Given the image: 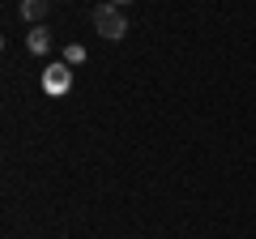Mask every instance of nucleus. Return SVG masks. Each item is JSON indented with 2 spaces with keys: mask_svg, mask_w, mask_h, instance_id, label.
<instances>
[{
  "mask_svg": "<svg viewBox=\"0 0 256 239\" xmlns=\"http://www.w3.org/2000/svg\"><path fill=\"white\" fill-rule=\"evenodd\" d=\"M94 30H98L107 43H120L128 34V18L120 4H94Z\"/></svg>",
  "mask_w": 256,
  "mask_h": 239,
  "instance_id": "1",
  "label": "nucleus"
},
{
  "mask_svg": "<svg viewBox=\"0 0 256 239\" xmlns=\"http://www.w3.org/2000/svg\"><path fill=\"white\" fill-rule=\"evenodd\" d=\"M43 86H47V90H52V94H64V90H68V86H73V77H68V68H64V64H56V68H47Z\"/></svg>",
  "mask_w": 256,
  "mask_h": 239,
  "instance_id": "2",
  "label": "nucleus"
},
{
  "mask_svg": "<svg viewBox=\"0 0 256 239\" xmlns=\"http://www.w3.org/2000/svg\"><path fill=\"white\" fill-rule=\"evenodd\" d=\"M30 52H38V56L52 52V30H47V26H34V34H30Z\"/></svg>",
  "mask_w": 256,
  "mask_h": 239,
  "instance_id": "3",
  "label": "nucleus"
},
{
  "mask_svg": "<svg viewBox=\"0 0 256 239\" xmlns=\"http://www.w3.org/2000/svg\"><path fill=\"white\" fill-rule=\"evenodd\" d=\"M22 18L26 22H43L47 18V0H26V4H22Z\"/></svg>",
  "mask_w": 256,
  "mask_h": 239,
  "instance_id": "4",
  "label": "nucleus"
},
{
  "mask_svg": "<svg viewBox=\"0 0 256 239\" xmlns=\"http://www.w3.org/2000/svg\"><path fill=\"white\" fill-rule=\"evenodd\" d=\"M64 60H68V64H82L86 52H82V47H68V52H64Z\"/></svg>",
  "mask_w": 256,
  "mask_h": 239,
  "instance_id": "5",
  "label": "nucleus"
}]
</instances>
